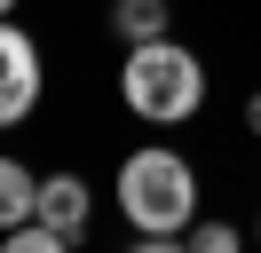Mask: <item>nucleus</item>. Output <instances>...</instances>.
Masks as SVG:
<instances>
[{
    "label": "nucleus",
    "mask_w": 261,
    "mask_h": 253,
    "mask_svg": "<svg viewBox=\"0 0 261 253\" xmlns=\"http://www.w3.org/2000/svg\"><path fill=\"white\" fill-rule=\"evenodd\" d=\"M119 214L135 221L143 237H182L198 221V174L182 150H166V142H150V150H127L119 158Z\"/></svg>",
    "instance_id": "f257e3e1"
},
{
    "label": "nucleus",
    "mask_w": 261,
    "mask_h": 253,
    "mask_svg": "<svg viewBox=\"0 0 261 253\" xmlns=\"http://www.w3.org/2000/svg\"><path fill=\"white\" fill-rule=\"evenodd\" d=\"M119 103H127L135 119H150V127H182L206 103V63L182 40H143L119 63Z\"/></svg>",
    "instance_id": "f03ea898"
},
{
    "label": "nucleus",
    "mask_w": 261,
    "mask_h": 253,
    "mask_svg": "<svg viewBox=\"0 0 261 253\" xmlns=\"http://www.w3.org/2000/svg\"><path fill=\"white\" fill-rule=\"evenodd\" d=\"M40 87H48V71H40L32 32H16L8 16H0V127H24V119H32Z\"/></svg>",
    "instance_id": "7ed1b4c3"
},
{
    "label": "nucleus",
    "mask_w": 261,
    "mask_h": 253,
    "mask_svg": "<svg viewBox=\"0 0 261 253\" xmlns=\"http://www.w3.org/2000/svg\"><path fill=\"white\" fill-rule=\"evenodd\" d=\"M32 221H48L56 237L80 245V237H87V182H80V174H40V214Z\"/></svg>",
    "instance_id": "20e7f679"
},
{
    "label": "nucleus",
    "mask_w": 261,
    "mask_h": 253,
    "mask_svg": "<svg viewBox=\"0 0 261 253\" xmlns=\"http://www.w3.org/2000/svg\"><path fill=\"white\" fill-rule=\"evenodd\" d=\"M40 214V174L24 158H0V230H24Z\"/></svg>",
    "instance_id": "39448f33"
},
{
    "label": "nucleus",
    "mask_w": 261,
    "mask_h": 253,
    "mask_svg": "<svg viewBox=\"0 0 261 253\" xmlns=\"http://www.w3.org/2000/svg\"><path fill=\"white\" fill-rule=\"evenodd\" d=\"M166 24H174V8H166V0H111V32H119L127 47L166 40Z\"/></svg>",
    "instance_id": "423d86ee"
},
{
    "label": "nucleus",
    "mask_w": 261,
    "mask_h": 253,
    "mask_svg": "<svg viewBox=\"0 0 261 253\" xmlns=\"http://www.w3.org/2000/svg\"><path fill=\"white\" fill-rule=\"evenodd\" d=\"M0 253H71V237H56L48 221H24V230H0Z\"/></svg>",
    "instance_id": "0eeeda50"
},
{
    "label": "nucleus",
    "mask_w": 261,
    "mask_h": 253,
    "mask_svg": "<svg viewBox=\"0 0 261 253\" xmlns=\"http://www.w3.org/2000/svg\"><path fill=\"white\" fill-rule=\"evenodd\" d=\"M182 237H190V253H238V245H245L238 221H190Z\"/></svg>",
    "instance_id": "6e6552de"
},
{
    "label": "nucleus",
    "mask_w": 261,
    "mask_h": 253,
    "mask_svg": "<svg viewBox=\"0 0 261 253\" xmlns=\"http://www.w3.org/2000/svg\"><path fill=\"white\" fill-rule=\"evenodd\" d=\"M127 253H190V237H143V230H135Z\"/></svg>",
    "instance_id": "1a4fd4ad"
},
{
    "label": "nucleus",
    "mask_w": 261,
    "mask_h": 253,
    "mask_svg": "<svg viewBox=\"0 0 261 253\" xmlns=\"http://www.w3.org/2000/svg\"><path fill=\"white\" fill-rule=\"evenodd\" d=\"M245 135H261V95H245Z\"/></svg>",
    "instance_id": "9d476101"
},
{
    "label": "nucleus",
    "mask_w": 261,
    "mask_h": 253,
    "mask_svg": "<svg viewBox=\"0 0 261 253\" xmlns=\"http://www.w3.org/2000/svg\"><path fill=\"white\" fill-rule=\"evenodd\" d=\"M8 8H16V0H0V16H8Z\"/></svg>",
    "instance_id": "9b49d317"
},
{
    "label": "nucleus",
    "mask_w": 261,
    "mask_h": 253,
    "mask_svg": "<svg viewBox=\"0 0 261 253\" xmlns=\"http://www.w3.org/2000/svg\"><path fill=\"white\" fill-rule=\"evenodd\" d=\"M253 237H261V221H253Z\"/></svg>",
    "instance_id": "f8f14e48"
}]
</instances>
